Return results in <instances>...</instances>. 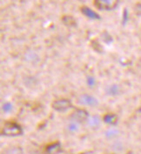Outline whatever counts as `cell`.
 Masks as SVG:
<instances>
[{"label": "cell", "instance_id": "10", "mask_svg": "<svg viewBox=\"0 0 141 154\" xmlns=\"http://www.w3.org/2000/svg\"><path fill=\"white\" fill-rule=\"evenodd\" d=\"M63 22L66 25L69 26H73L75 25V19L71 16H65L63 17Z\"/></svg>", "mask_w": 141, "mask_h": 154}, {"label": "cell", "instance_id": "8", "mask_svg": "<svg viewBox=\"0 0 141 154\" xmlns=\"http://www.w3.org/2000/svg\"><path fill=\"white\" fill-rule=\"evenodd\" d=\"M104 122L109 124V125H116L117 122H118V117H117L116 114L113 113H107L104 116Z\"/></svg>", "mask_w": 141, "mask_h": 154}, {"label": "cell", "instance_id": "9", "mask_svg": "<svg viewBox=\"0 0 141 154\" xmlns=\"http://www.w3.org/2000/svg\"><path fill=\"white\" fill-rule=\"evenodd\" d=\"M88 125H91L92 127H94V126H97V125H99V124H100V119L98 117V116H92L91 118L90 119H88Z\"/></svg>", "mask_w": 141, "mask_h": 154}, {"label": "cell", "instance_id": "16", "mask_svg": "<svg viewBox=\"0 0 141 154\" xmlns=\"http://www.w3.org/2000/svg\"><path fill=\"white\" fill-rule=\"evenodd\" d=\"M95 83H96V81H95V79L93 77H88L87 78V85L90 87H92L95 85Z\"/></svg>", "mask_w": 141, "mask_h": 154}, {"label": "cell", "instance_id": "15", "mask_svg": "<svg viewBox=\"0 0 141 154\" xmlns=\"http://www.w3.org/2000/svg\"><path fill=\"white\" fill-rule=\"evenodd\" d=\"M134 11L138 16H141V3H139L135 5L134 7Z\"/></svg>", "mask_w": 141, "mask_h": 154}, {"label": "cell", "instance_id": "1", "mask_svg": "<svg viewBox=\"0 0 141 154\" xmlns=\"http://www.w3.org/2000/svg\"><path fill=\"white\" fill-rule=\"evenodd\" d=\"M2 134L8 137H16L22 135L23 129L16 122H6L2 128Z\"/></svg>", "mask_w": 141, "mask_h": 154}, {"label": "cell", "instance_id": "4", "mask_svg": "<svg viewBox=\"0 0 141 154\" xmlns=\"http://www.w3.org/2000/svg\"><path fill=\"white\" fill-rule=\"evenodd\" d=\"M88 118H89V114L84 109H77L71 115V119L74 120V122H78V123L85 121L88 119Z\"/></svg>", "mask_w": 141, "mask_h": 154}, {"label": "cell", "instance_id": "13", "mask_svg": "<svg viewBox=\"0 0 141 154\" xmlns=\"http://www.w3.org/2000/svg\"><path fill=\"white\" fill-rule=\"evenodd\" d=\"M5 154H22V150L19 147H15V148H11L7 150Z\"/></svg>", "mask_w": 141, "mask_h": 154}, {"label": "cell", "instance_id": "7", "mask_svg": "<svg viewBox=\"0 0 141 154\" xmlns=\"http://www.w3.org/2000/svg\"><path fill=\"white\" fill-rule=\"evenodd\" d=\"M81 12L83 13L86 17H89L91 19H100V16L94 11H92L91 8L86 7V6H83L81 8Z\"/></svg>", "mask_w": 141, "mask_h": 154}, {"label": "cell", "instance_id": "2", "mask_svg": "<svg viewBox=\"0 0 141 154\" xmlns=\"http://www.w3.org/2000/svg\"><path fill=\"white\" fill-rule=\"evenodd\" d=\"M52 108L58 112H66L67 110H69L70 108H72V103L69 99L61 98V99L55 100L52 103Z\"/></svg>", "mask_w": 141, "mask_h": 154}, {"label": "cell", "instance_id": "5", "mask_svg": "<svg viewBox=\"0 0 141 154\" xmlns=\"http://www.w3.org/2000/svg\"><path fill=\"white\" fill-rule=\"evenodd\" d=\"M78 103L85 106H96L98 105V101L95 97L90 95H82L78 99Z\"/></svg>", "mask_w": 141, "mask_h": 154}, {"label": "cell", "instance_id": "19", "mask_svg": "<svg viewBox=\"0 0 141 154\" xmlns=\"http://www.w3.org/2000/svg\"><path fill=\"white\" fill-rule=\"evenodd\" d=\"M117 134V131L115 130H112V131H108L107 132H106V135L109 136V137H111V136H115Z\"/></svg>", "mask_w": 141, "mask_h": 154}, {"label": "cell", "instance_id": "6", "mask_svg": "<svg viewBox=\"0 0 141 154\" xmlns=\"http://www.w3.org/2000/svg\"><path fill=\"white\" fill-rule=\"evenodd\" d=\"M61 152V145L59 142L51 143L45 147V154H58Z\"/></svg>", "mask_w": 141, "mask_h": 154}, {"label": "cell", "instance_id": "11", "mask_svg": "<svg viewBox=\"0 0 141 154\" xmlns=\"http://www.w3.org/2000/svg\"><path fill=\"white\" fill-rule=\"evenodd\" d=\"M101 38H102V40L104 41L106 44H111L112 42V38L111 37V35L107 32H105L102 33Z\"/></svg>", "mask_w": 141, "mask_h": 154}, {"label": "cell", "instance_id": "14", "mask_svg": "<svg viewBox=\"0 0 141 154\" xmlns=\"http://www.w3.org/2000/svg\"><path fill=\"white\" fill-rule=\"evenodd\" d=\"M12 110V105L11 103H5L3 106V111L5 112H10Z\"/></svg>", "mask_w": 141, "mask_h": 154}, {"label": "cell", "instance_id": "17", "mask_svg": "<svg viewBox=\"0 0 141 154\" xmlns=\"http://www.w3.org/2000/svg\"><path fill=\"white\" fill-rule=\"evenodd\" d=\"M94 43H95V45L92 43V45H93V48L95 51H101L102 50V47L100 46V45L98 43V42H96V41H93Z\"/></svg>", "mask_w": 141, "mask_h": 154}, {"label": "cell", "instance_id": "12", "mask_svg": "<svg viewBox=\"0 0 141 154\" xmlns=\"http://www.w3.org/2000/svg\"><path fill=\"white\" fill-rule=\"evenodd\" d=\"M118 92V87L117 85H112L108 87L107 93L109 95H116Z\"/></svg>", "mask_w": 141, "mask_h": 154}, {"label": "cell", "instance_id": "18", "mask_svg": "<svg viewBox=\"0 0 141 154\" xmlns=\"http://www.w3.org/2000/svg\"><path fill=\"white\" fill-rule=\"evenodd\" d=\"M68 129L70 131H74L78 129V126H77V125L74 124V123H72L69 126H68Z\"/></svg>", "mask_w": 141, "mask_h": 154}, {"label": "cell", "instance_id": "3", "mask_svg": "<svg viewBox=\"0 0 141 154\" xmlns=\"http://www.w3.org/2000/svg\"><path fill=\"white\" fill-rule=\"evenodd\" d=\"M94 5L100 10H113L118 5L116 0H96Z\"/></svg>", "mask_w": 141, "mask_h": 154}, {"label": "cell", "instance_id": "20", "mask_svg": "<svg viewBox=\"0 0 141 154\" xmlns=\"http://www.w3.org/2000/svg\"><path fill=\"white\" fill-rule=\"evenodd\" d=\"M123 17H124V19H123V23H125L126 21H127V11L126 10H124V14H123Z\"/></svg>", "mask_w": 141, "mask_h": 154}]
</instances>
